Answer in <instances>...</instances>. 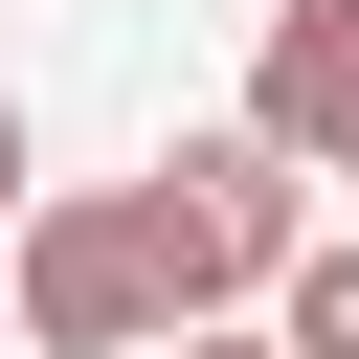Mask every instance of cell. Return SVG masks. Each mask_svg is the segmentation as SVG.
<instances>
[{"mask_svg": "<svg viewBox=\"0 0 359 359\" xmlns=\"http://www.w3.org/2000/svg\"><path fill=\"white\" fill-rule=\"evenodd\" d=\"M22 337H45V359H180V247H157L135 180L22 202Z\"/></svg>", "mask_w": 359, "mask_h": 359, "instance_id": "1", "label": "cell"}, {"mask_svg": "<svg viewBox=\"0 0 359 359\" xmlns=\"http://www.w3.org/2000/svg\"><path fill=\"white\" fill-rule=\"evenodd\" d=\"M135 202H157V247H180V337H202L224 292H292V247H314V202H292L269 135H180Z\"/></svg>", "mask_w": 359, "mask_h": 359, "instance_id": "2", "label": "cell"}, {"mask_svg": "<svg viewBox=\"0 0 359 359\" xmlns=\"http://www.w3.org/2000/svg\"><path fill=\"white\" fill-rule=\"evenodd\" d=\"M247 135L292 180H359V0H269V67H247Z\"/></svg>", "mask_w": 359, "mask_h": 359, "instance_id": "3", "label": "cell"}, {"mask_svg": "<svg viewBox=\"0 0 359 359\" xmlns=\"http://www.w3.org/2000/svg\"><path fill=\"white\" fill-rule=\"evenodd\" d=\"M269 359H359V247H292V292H269Z\"/></svg>", "mask_w": 359, "mask_h": 359, "instance_id": "4", "label": "cell"}, {"mask_svg": "<svg viewBox=\"0 0 359 359\" xmlns=\"http://www.w3.org/2000/svg\"><path fill=\"white\" fill-rule=\"evenodd\" d=\"M0 202H22V112H0Z\"/></svg>", "mask_w": 359, "mask_h": 359, "instance_id": "5", "label": "cell"}, {"mask_svg": "<svg viewBox=\"0 0 359 359\" xmlns=\"http://www.w3.org/2000/svg\"><path fill=\"white\" fill-rule=\"evenodd\" d=\"M180 359H269V337H180Z\"/></svg>", "mask_w": 359, "mask_h": 359, "instance_id": "6", "label": "cell"}]
</instances>
